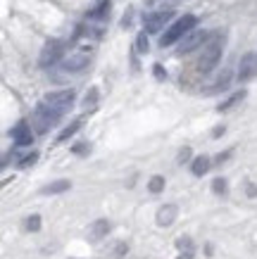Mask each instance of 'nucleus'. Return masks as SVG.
<instances>
[{
  "label": "nucleus",
  "instance_id": "15",
  "mask_svg": "<svg viewBox=\"0 0 257 259\" xmlns=\"http://www.w3.org/2000/svg\"><path fill=\"white\" fill-rule=\"evenodd\" d=\"M81 124H84L81 119H77V121H71V124L67 126V128H64L62 134L57 136V143H64V141H69L71 136H74V134H77V131H79V128H81Z\"/></svg>",
  "mask_w": 257,
  "mask_h": 259
},
{
  "label": "nucleus",
  "instance_id": "20",
  "mask_svg": "<svg viewBox=\"0 0 257 259\" xmlns=\"http://www.w3.org/2000/svg\"><path fill=\"white\" fill-rule=\"evenodd\" d=\"M95 100H98V88H91V91L86 93V98H84V105L86 107H93Z\"/></svg>",
  "mask_w": 257,
  "mask_h": 259
},
{
  "label": "nucleus",
  "instance_id": "17",
  "mask_svg": "<svg viewBox=\"0 0 257 259\" xmlns=\"http://www.w3.org/2000/svg\"><path fill=\"white\" fill-rule=\"evenodd\" d=\"M243 98H245V91H241V93H234V95H231V98H229V100H226V102H222V105H219V112L231 110V107H234L236 102H241Z\"/></svg>",
  "mask_w": 257,
  "mask_h": 259
},
{
  "label": "nucleus",
  "instance_id": "24",
  "mask_svg": "<svg viewBox=\"0 0 257 259\" xmlns=\"http://www.w3.org/2000/svg\"><path fill=\"white\" fill-rule=\"evenodd\" d=\"M109 12V0H102V5L98 8V12H95V17H105Z\"/></svg>",
  "mask_w": 257,
  "mask_h": 259
},
{
  "label": "nucleus",
  "instance_id": "1",
  "mask_svg": "<svg viewBox=\"0 0 257 259\" xmlns=\"http://www.w3.org/2000/svg\"><path fill=\"white\" fill-rule=\"evenodd\" d=\"M222 53H224V33H212L210 40L203 46V55L198 60V71H203V74L212 71L222 60Z\"/></svg>",
  "mask_w": 257,
  "mask_h": 259
},
{
  "label": "nucleus",
  "instance_id": "9",
  "mask_svg": "<svg viewBox=\"0 0 257 259\" xmlns=\"http://www.w3.org/2000/svg\"><path fill=\"white\" fill-rule=\"evenodd\" d=\"M255 71H257V55L255 53L243 55L241 64H238V81H250L255 76Z\"/></svg>",
  "mask_w": 257,
  "mask_h": 259
},
{
  "label": "nucleus",
  "instance_id": "7",
  "mask_svg": "<svg viewBox=\"0 0 257 259\" xmlns=\"http://www.w3.org/2000/svg\"><path fill=\"white\" fill-rule=\"evenodd\" d=\"M46 102H50L57 110L67 112L74 105V91H53V93L46 95Z\"/></svg>",
  "mask_w": 257,
  "mask_h": 259
},
{
  "label": "nucleus",
  "instance_id": "3",
  "mask_svg": "<svg viewBox=\"0 0 257 259\" xmlns=\"http://www.w3.org/2000/svg\"><path fill=\"white\" fill-rule=\"evenodd\" d=\"M64 112L62 110H57V107H53L50 102H41L39 107L33 110V124H36V131L39 134H46L48 128H53L60 119H62Z\"/></svg>",
  "mask_w": 257,
  "mask_h": 259
},
{
  "label": "nucleus",
  "instance_id": "5",
  "mask_svg": "<svg viewBox=\"0 0 257 259\" xmlns=\"http://www.w3.org/2000/svg\"><path fill=\"white\" fill-rule=\"evenodd\" d=\"M171 17H174V10H157V12L145 15V19H143V24H145V31H148V33L162 31L164 26L171 22Z\"/></svg>",
  "mask_w": 257,
  "mask_h": 259
},
{
  "label": "nucleus",
  "instance_id": "4",
  "mask_svg": "<svg viewBox=\"0 0 257 259\" xmlns=\"http://www.w3.org/2000/svg\"><path fill=\"white\" fill-rule=\"evenodd\" d=\"M64 43L62 40H48L43 50H41V57H39V64L41 67H53L55 62H60L64 55Z\"/></svg>",
  "mask_w": 257,
  "mask_h": 259
},
{
  "label": "nucleus",
  "instance_id": "12",
  "mask_svg": "<svg viewBox=\"0 0 257 259\" xmlns=\"http://www.w3.org/2000/svg\"><path fill=\"white\" fill-rule=\"evenodd\" d=\"M229 83H231V71L224 69V71H222V76H217V81L212 83V88H207V93H210V95L222 93V91H226V88H229Z\"/></svg>",
  "mask_w": 257,
  "mask_h": 259
},
{
  "label": "nucleus",
  "instance_id": "29",
  "mask_svg": "<svg viewBox=\"0 0 257 259\" xmlns=\"http://www.w3.org/2000/svg\"><path fill=\"white\" fill-rule=\"evenodd\" d=\"M224 134V126H217V128H214V138H217V136H222Z\"/></svg>",
  "mask_w": 257,
  "mask_h": 259
},
{
  "label": "nucleus",
  "instance_id": "11",
  "mask_svg": "<svg viewBox=\"0 0 257 259\" xmlns=\"http://www.w3.org/2000/svg\"><path fill=\"white\" fill-rule=\"evenodd\" d=\"M88 64V57L86 55H71L69 60H64L62 62V69L64 71H81Z\"/></svg>",
  "mask_w": 257,
  "mask_h": 259
},
{
  "label": "nucleus",
  "instance_id": "22",
  "mask_svg": "<svg viewBox=\"0 0 257 259\" xmlns=\"http://www.w3.org/2000/svg\"><path fill=\"white\" fill-rule=\"evenodd\" d=\"M26 228H29V231H39V228H41V217H39V214L29 217V221H26Z\"/></svg>",
  "mask_w": 257,
  "mask_h": 259
},
{
  "label": "nucleus",
  "instance_id": "10",
  "mask_svg": "<svg viewBox=\"0 0 257 259\" xmlns=\"http://www.w3.org/2000/svg\"><path fill=\"white\" fill-rule=\"evenodd\" d=\"M176 214H179L176 204H164V207H160V212H157V224L160 226H171L174 219H176Z\"/></svg>",
  "mask_w": 257,
  "mask_h": 259
},
{
  "label": "nucleus",
  "instance_id": "25",
  "mask_svg": "<svg viewBox=\"0 0 257 259\" xmlns=\"http://www.w3.org/2000/svg\"><path fill=\"white\" fill-rule=\"evenodd\" d=\"M188 157H191V150H188V148H183V150H181V152H179V162H186Z\"/></svg>",
  "mask_w": 257,
  "mask_h": 259
},
{
  "label": "nucleus",
  "instance_id": "13",
  "mask_svg": "<svg viewBox=\"0 0 257 259\" xmlns=\"http://www.w3.org/2000/svg\"><path fill=\"white\" fill-rule=\"evenodd\" d=\"M64 190H69V181H55V183H48L41 188L43 195H57V193H64Z\"/></svg>",
  "mask_w": 257,
  "mask_h": 259
},
{
  "label": "nucleus",
  "instance_id": "21",
  "mask_svg": "<svg viewBox=\"0 0 257 259\" xmlns=\"http://www.w3.org/2000/svg\"><path fill=\"white\" fill-rule=\"evenodd\" d=\"M36 159H39V152H31V155H24V157L19 159V166H22V169H24V166H31L33 162H36Z\"/></svg>",
  "mask_w": 257,
  "mask_h": 259
},
{
  "label": "nucleus",
  "instance_id": "16",
  "mask_svg": "<svg viewBox=\"0 0 257 259\" xmlns=\"http://www.w3.org/2000/svg\"><path fill=\"white\" fill-rule=\"evenodd\" d=\"M109 231V224L107 221H95L93 228H91V240H100L105 233Z\"/></svg>",
  "mask_w": 257,
  "mask_h": 259
},
{
  "label": "nucleus",
  "instance_id": "14",
  "mask_svg": "<svg viewBox=\"0 0 257 259\" xmlns=\"http://www.w3.org/2000/svg\"><path fill=\"white\" fill-rule=\"evenodd\" d=\"M210 164H212L210 157H205V155H203V157H195V159H193V164H191V171H193L195 176H203V174H207Z\"/></svg>",
  "mask_w": 257,
  "mask_h": 259
},
{
  "label": "nucleus",
  "instance_id": "2",
  "mask_svg": "<svg viewBox=\"0 0 257 259\" xmlns=\"http://www.w3.org/2000/svg\"><path fill=\"white\" fill-rule=\"evenodd\" d=\"M195 22H198V19H195L193 15L179 17V19H176L174 24H169V29L162 33V38H160V46H162V48L174 46V43L183 38L188 31H193V29H195Z\"/></svg>",
  "mask_w": 257,
  "mask_h": 259
},
{
  "label": "nucleus",
  "instance_id": "8",
  "mask_svg": "<svg viewBox=\"0 0 257 259\" xmlns=\"http://www.w3.org/2000/svg\"><path fill=\"white\" fill-rule=\"evenodd\" d=\"M10 136H12V141L19 145V148H26V145H31L33 143V134H31V126L26 124V121H19V124L12 126V131H10Z\"/></svg>",
  "mask_w": 257,
  "mask_h": 259
},
{
  "label": "nucleus",
  "instance_id": "28",
  "mask_svg": "<svg viewBox=\"0 0 257 259\" xmlns=\"http://www.w3.org/2000/svg\"><path fill=\"white\" fill-rule=\"evenodd\" d=\"M248 195H250V197L257 195V188H255V186H248Z\"/></svg>",
  "mask_w": 257,
  "mask_h": 259
},
{
  "label": "nucleus",
  "instance_id": "26",
  "mask_svg": "<svg viewBox=\"0 0 257 259\" xmlns=\"http://www.w3.org/2000/svg\"><path fill=\"white\" fill-rule=\"evenodd\" d=\"M181 247V250H183V247H186V250H191V247H193V245H191V240H188V238H183V240H179V243H176Z\"/></svg>",
  "mask_w": 257,
  "mask_h": 259
},
{
  "label": "nucleus",
  "instance_id": "23",
  "mask_svg": "<svg viewBox=\"0 0 257 259\" xmlns=\"http://www.w3.org/2000/svg\"><path fill=\"white\" fill-rule=\"evenodd\" d=\"M212 190H214V193H224V190H226V181L224 179H214V183H212Z\"/></svg>",
  "mask_w": 257,
  "mask_h": 259
},
{
  "label": "nucleus",
  "instance_id": "27",
  "mask_svg": "<svg viewBox=\"0 0 257 259\" xmlns=\"http://www.w3.org/2000/svg\"><path fill=\"white\" fill-rule=\"evenodd\" d=\"M155 74L160 76V79H164V76H167V74L162 71V67H160V64H155Z\"/></svg>",
  "mask_w": 257,
  "mask_h": 259
},
{
  "label": "nucleus",
  "instance_id": "19",
  "mask_svg": "<svg viewBox=\"0 0 257 259\" xmlns=\"http://www.w3.org/2000/svg\"><path fill=\"white\" fill-rule=\"evenodd\" d=\"M136 48H138V53H148V36H145V31L138 33V38H136Z\"/></svg>",
  "mask_w": 257,
  "mask_h": 259
},
{
  "label": "nucleus",
  "instance_id": "18",
  "mask_svg": "<svg viewBox=\"0 0 257 259\" xmlns=\"http://www.w3.org/2000/svg\"><path fill=\"white\" fill-rule=\"evenodd\" d=\"M148 190H150V193H162V190H164V179H162V176H153V179H150V183H148Z\"/></svg>",
  "mask_w": 257,
  "mask_h": 259
},
{
  "label": "nucleus",
  "instance_id": "6",
  "mask_svg": "<svg viewBox=\"0 0 257 259\" xmlns=\"http://www.w3.org/2000/svg\"><path fill=\"white\" fill-rule=\"evenodd\" d=\"M212 33L207 31H200V29H193V31H188L183 38H181L179 43V55H183V53H191V50H195V48H203L207 40H210Z\"/></svg>",
  "mask_w": 257,
  "mask_h": 259
}]
</instances>
